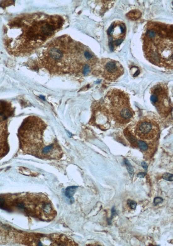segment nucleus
I'll return each instance as SVG.
<instances>
[{
    "instance_id": "20e7f679",
    "label": "nucleus",
    "mask_w": 173,
    "mask_h": 246,
    "mask_svg": "<svg viewBox=\"0 0 173 246\" xmlns=\"http://www.w3.org/2000/svg\"><path fill=\"white\" fill-rule=\"evenodd\" d=\"M0 208L44 222L53 220L57 211L48 196L42 193L22 192L0 195Z\"/></svg>"
},
{
    "instance_id": "1a4fd4ad",
    "label": "nucleus",
    "mask_w": 173,
    "mask_h": 246,
    "mask_svg": "<svg viewBox=\"0 0 173 246\" xmlns=\"http://www.w3.org/2000/svg\"><path fill=\"white\" fill-rule=\"evenodd\" d=\"M126 28L124 23L120 21L114 22L107 30L111 49L118 46L123 42L125 38Z\"/></svg>"
},
{
    "instance_id": "9d476101",
    "label": "nucleus",
    "mask_w": 173,
    "mask_h": 246,
    "mask_svg": "<svg viewBox=\"0 0 173 246\" xmlns=\"http://www.w3.org/2000/svg\"><path fill=\"white\" fill-rule=\"evenodd\" d=\"M9 120H0V158L5 156L9 151L8 138V122Z\"/></svg>"
},
{
    "instance_id": "dca6fc26",
    "label": "nucleus",
    "mask_w": 173,
    "mask_h": 246,
    "mask_svg": "<svg viewBox=\"0 0 173 246\" xmlns=\"http://www.w3.org/2000/svg\"><path fill=\"white\" fill-rule=\"evenodd\" d=\"M162 178L167 181H172L173 180V174L169 173H165L162 176Z\"/></svg>"
},
{
    "instance_id": "a211bd4d",
    "label": "nucleus",
    "mask_w": 173,
    "mask_h": 246,
    "mask_svg": "<svg viewBox=\"0 0 173 246\" xmlns=\"http://www.w3.org/2000/svg\"><path fill=\"white\" fill-rule=\"evenodd\" d=\"M163 201V199L161 197H157L155 198L154 199V205L157 206L158 205V204H160V203H161Z\"/></svg>"
},
{
    "instance_id": "6ab92c4d",
    "label": "nucleus",
    "mask_w": 173,
    "mask_h": 246,
    "mask_svg": "<svg viewBox=\"0 0 173 246\" xmlns=\"http://www.w3.org/2000/svg\"><path fill=\"white\" fill-rule=\"evenodd\" d=\"M116 215H117V213L116 211V208H115V206H114L111 209V217L110 218L111 219H113L114 217H115Z\"/></svg>"
},
{
    "instance_id": "f03ea898",
    "label": "nucleus",
    "mask_w": 173,
    "mask_h": 246,
    "mask_svg": "<svg viewBox=\"0 0 173 246\" xmlns=\"http://www.w3.org/2000/svg\"><path fill=\"white\" fill-rule=\"evenodd\" d=\"M20 148L24 154L40 159L59 160L63 150L48 125L37 116L25 118L18 131Z\"/></svg>"
},
{
    "instance_id": "0eeeda50",
    "label": "nucleus",
    "mask_w": 173,
    "mask_h": 246,
    "mask_svg": "<svg viewBox=\"0 0 173 246\" xmlns=\"http://www.w3.org/2000/svg\"><path fill=\"white\" fill-rule=\"evenodd\" d=\"M93 71L105 80L114 81L123 74L124 70L122 64L118 61L104 58L98 61Z\"/></svg>"
},
{
    "instance_id": "2eb2a0df",
    "label": "nucleus",
    "mask_w": 173,
    "mask_h": 246,
    "mask_svg": "<svg viewBox=\"0 0 173 246\" xmlns=\"http://www.w3.org/2000/svg\"><path fill=\"white\" fill-rule=\"evenodd\" d=\"M77 187H78L73 186V187H71L68 188L66 191L68 196H69V197H71L73 195V194H75Z\"/></svg>"
},
{
    "instance_id": "f3484780",
    "label": "nucleus",
    "mask_w": 173,
    "mask_h": 246,
    "mask_svg": "<svg viewBox=\"0 0 173 246\" xmlns=\"http://www.w3.org/2000/svg\"><path fill=\"white\" fill-rule=\"evenodd\" d=\"M127 204L132 210H135L137 209V203L135 201L129 200L127 201Z\"/></svg>"
},
{
    "instance_id": "39448f33",
    "label": "nucleus",
    "mask_w": 173,
    "mask_h": 246,
    "mask_svg": "<svg viewBox=\"0 0 173 246\" xmlns=\"http://www.w3.org/2000/svg\"><path fill=\"white\" fill-rule=\"evenodd\" d=\"M106 97L114 120L120 125L130 122L133 117V112L127 94L120 89L114 88L108 92Z\"/></svg>"
},
{
    "instance_id": "423d86ee",
    "label": "nucleus",
    "mask_w": 173,
    "mask_h": 246,
    "mask_svg": "<svg viewBox=\"0 0 173 246\" xmlns=\"http://www.w3.org/2000/svg\"><path fill=\"white\" fill-rule=\"evenodd\" d=\"M150 100L161 115L166 116L170 112L171 102L166 83H160L151 88Z\"/></svg>"
},
{
    "instance_id": "4468645a",
    "label": "nucleus",
    "mask_w": 173,
    "mask_h": 246,
    "mask_svg": "<svg viewBox=\"0 0 173 246\" xmlns=\"http://www.w3.org/2000/svg\"><path fill=\"white\" fill-rule=\"evenodd\" d=\"M136 144L138 145V147L142 151H146L148 149V145L144 141H137Z\"/></svg>"
},
{
    "instance_id": "7ed1b4c3",
    "label": "nucleus",
    "mask_w": 173,
    "mask_h": 246,
    "mask_svg": "<svg viewBox=\"0 0 173 246\" xmlns=\"http://www.w3.org/2000/svg\"><path fill=\"white\" fill-rule=\"evenodd\" d=\"M145 26L142 42L145 58L156 66L172 69V25L149 22Z\"/></svg>"
},
{
    "instance_id": "6e6552de",
    "label": "nucleus",
    "mask_w": 173,
    "mask_h": 246,
    "mask_svg": "<svg viewBox=\"0 0 173 246\" xmlns=\"http://www.w3.org/2000/svg\"><path fill=\"white\" fill-rule=\"evenodd\" d=\"M159 127L157 123L152 120L144 119L138 122L135 133L142 141H153L159 135Z\"/></svg>"
},
{
    "instance_id": "ddd939ff",
    "label": "nucleus",
    "mask_w": 173,
    "mask_h": 246,
    "mask_svg": "<svg viewBox=\"0 0 173 246\" xmlns=\"http://www.w3.org/2000/svg\"><path fill=\"white\" fill-rule=\"evenodd\" d=\"M125 163L126 165L127 169L128 172L131 179H132L134 175V170L133 167L131 165V163L127 159H125Z\"/></svg>"
},
{
    "instance_id": "412c9836",
    "label": "nucleus",
    "mask_w": 173,
    "mask_h": 246,
    "mask_svg": "<svg viewBox=\"0 0 173 246\" xmlns=\"http://www.w3.org/2000/svg\"><path fill=\"white\" fill-rule=\"evenodd\" d=\"M142 167L145 170V171H147V170L148 168V165L146 163H145V162H142Z\"/></svg>"
},
{
    "instance_id": "f8f14e48",
    "label": "nucleus",
    "mask_w": 173,
    "mask_h": 246,
    "mask_svg": "<svg viewBox=\"0 0 173 246\" xmlns=\"http://www.w3.org/2000/svg\"><path fill=\"white\" fill-rule=\"evenodd\" d=\"M141 13L138 10H133L131 11L127 14V17L129 19L132 20H136L138 19L141 16Z\"/></svg>"
},
{
    "instance_id": "aec40b11",
    "label": "nucleus",
    "mask_w": 173,
    "mask_h": 246,
    "mask_svg": "<svg viewBox=\"0 0 173 246\" xmlns=\"http://www.w3.org/2000/svg\"><path fill=\"white\" fill-rule=\"evenodd\" d=\"M146 174H147V173L146 172H140L137 174V177L138 178H140V179H143V178H145V176L146 175Z\"/></svg>"
},
{
    "instance_id": "9b49d317",
    "label": "nucleus",
    "mask_w": 173,
    "mask_h": 246,
    "mask_svg": "<svg viewBox=\"0 0 173 246\" xmlns=\"http://www.w3.org/2000/svg\"><path fill=\"white\" fill-rule=\"evenodd\" d=\"M14 109L10 102L0 101V119H9L14 115Z\"/></svg>"
},
{
    "instance_id": "f257e3e1",
    "label": "nucleus",
    "mask_w": 173,
    "mask_h": 246,
    "mask_svg": "<svg viewBox=\"0 0 173 246\" xmlns=\"http://www.w3.org/2000/svg\"><path fill=\"white\" fill-rule=\"evenodd\" d=\"M64 20L59 16L41 13L23 15L8 25L6 41L8 49L15 56L34 52L62 28Z\"/></svg>"
}]
</instances>
